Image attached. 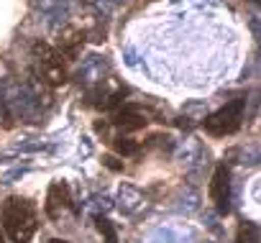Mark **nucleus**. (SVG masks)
<instances>
[{"instance_id": "nucleus-6", "label": "nucleus", "mask_w": 261, "mask_h": 243, "mask_svg": "<svg viewBox=\"0 0 261 243\" xmlns=\"http://www.w3.org/2000/svg\"><path fill=\"white\" fill-rule=\"evenodd\" d=\"M146 123H149L146 113L139 107H130V105L115 110V115H113V126L120 131H141V128H146Z\"/></svg>"}, {"instance_id": "nucleus-4", "label": "nucleus", "mask_w": 261, "mask_h": 243, "mask_svg": "<svg viewBox=\"0 0 261 243\" xmlns=\"http://www.w3.org/2000/svg\"><path fill=\"white\" fill-rule=\"evenodd\" d=\"M210 200L220 215L230 210V169L225 164L215 167V174L210 179Z\"/></svg>"}, {"instance_id": "nucleus-2", "label": "nucleus", "mask_w": 261, "mask_h": 243, "mask_svg": "<svg viewBox=\"0 0 261 243\" xmlns=\"http://www.w3.org/2000/svg\"><path fill=\"white\" fill-rule=\"evenodd\" d=\"M243 107H246V100L243 97H236L230 102H225L220 110L210 113L205 120H202V128L210 133V136H230L241 128V120H243Z\"/></svg>"}, {"instance_id": "nucleus-11", "label": "nucleus", "mask_w": 261, "mask_h": 243, "mask_svg": "<svg viewBox=\"0 0 261 243\" xmlns=\"http://www.w3.org/2000/svg\"><path fill=\"white\" fill-rule=\"evenodd\" d=\"M102 161H105V167H110V169H115V172H120V169H123V164H118V159H115V156H105Z\"/></svg>"}, {"instance_id": "nucleus-5", "label": "nucleus", "mask_w": 261, "mask_h": 243, "mask_svg": "<svg viewBox=\"0 0 261 243\" xmlns=\"http://www.w3.org/2000/svg\"><path fill=\"white\" fill-rule=\"evenodd\" d=\"M72 207V192L67 187V182H54L49 187V195H46V215L51 220H59L64 210Z\"/></svg>"}, {"instance_id": "nucleus-7", "label": "nucleus", "mask_w": 261, "mask_h": 243, "mask_svg": "<svg viewBox=\"0 0 261 243\" xmlns=\"http://www.w3.org/2000/svg\"><path fill=\"white\" fill-rule=\"evenodd\" d=\"M85 36L77 31V29H64L59 34V44H57V51L64 57V59H74L80 54V46H82Z\"/></svg>"}, {"instance_id": "nucleus-1", "label": "nucleus", "mask_w": 261, "mask_h": 243, "mask_svg": "<svg viewBox=\"0 0 261 243\" xmlns=\"http://www.w3.org/2000/svg\"><path fill=\"white\" fill-rule=\"evenodd\" d=\"M0 220H3V228L13 243H29L39 228V212H36L34 202H29L26 197H18V195H11L3 202Z\"/></svg>"}, {"instance_id": "nucleus-12", "label": "nucleus", "mask_w": 261, "mask_h": 243, "mask_svg": "<svg viewBox=\"0 0 261 243\" xmlns=\"http://www.w3.org/2000/svg\"><path fill=\"white\" fill-rule=\"evenodd\" d=\"M46 243H69V240H64V238H49Z\"/></svg>"}, {"instance_id": "nucleus-3", "label": "nucleus", "mask_w": 261, "mask_h": 243, "mask_svg": "<svg viewBox=\"0 0 261 243\" xmlns=\"http://www.w3.org/2000/svg\"><path fill=\"white\" fill-rule=\"evenodd\" d=\"M34 57H36V67H39V74L51 85V87H59L67 82V64H64V57L49 46V44H41L36 41L34 44Z\"/></svg>"}, {"instance_id": "nucleus-9", "label": "nucleus", "mask_w": 261, "mask_h": 243, "mask_svg": "<svg viewBox=\"0 0 261 243\" xmlns=\"http://www.w3.org/2000/svg\"><path fill=\"white\" fill-rule=\"evenodd\" d=\"M113 149L120 154V156H136L139 151H141V144L139 141H134V139H115L113 141Z\"/></svg>"}, {"instance_id": "nucleus-8", "label": "nucleus", "mask_w": 261, "mask_h": 243, "mask_svg": "<svg viewBox=\"0 0 261 243\" xmlns=\"http://www.w3.org/2000/svg\"><path fill=\"white\" fill-rule=\"evenodd\" d=\"M236 243H258V228H256V223H251V220L241 223L238 225Z\"/></svg>"}, {"instance_id": "nucleus-10", "label": "nucleus", "mask_w": 261, "mask_h": 243, "mask_svg": "<svg viewBox=\"0 0 261 243\" xmlns=\"http://www.w3.org/2000/svg\"><path fill=\"white\" fill-rule=\"evenodd\" d=\"M95 223H97V230L105 238V243H118V233H115V228L108 218H95Z\"/></svg>"}]
</instances>
